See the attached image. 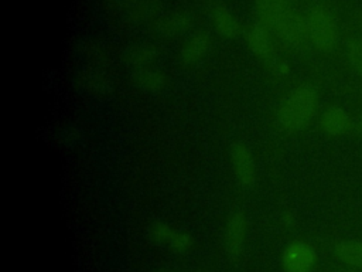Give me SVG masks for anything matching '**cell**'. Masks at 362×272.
<instances>
[{
	"label": "cell",
	"instance_id": "cell-1",
	"mask_svg": "<svg viewBox=\"0 0 362 272\" xmlns=\"http://www.w3.org/2000/svg\"><path fill=\"white\" fill-rule=\"evenodd\" d=\"M318 98L313 88L301 85L291 89L277 109V125L290 133L303 130L314 118Z\"/></svg>",
	"mask_w": 362,
	"mask_h": 272
},
{
	"label": "cell",
	"instance_id": "cell-2",
	"mask_svg": "<svg viewBox=\"0 0 362 272\" xmlns=\"http://www.w3.org/2000/svg\"><path fill=\"white\" fill-rule=\"evenodd\" d=\"M307 37L315 48L331 51L338 42V27L334 16L324 7H314L305 17Z\"/></svg>",
	"mask_w": 362,
	"mask_h": 272
},
{
	"label": "cell",
	"instance_id": "cell-3",
	"mask_svg": "<svg viewBox=\"0 0 362 272\" xmlns=\"http://www.w3.org/2000/svg\"><path fill=\"white\" fill-rule=\"evenodd\" d=\"M315 264L317 252L305 241H291L281 252V268L284 272H311Z\"/></svg>",
	"mask_w": 362,
	"mask_h": 272
},
{
	"label": "cell",
	"instance_id": "cell-4",
	"mask_svg": "<svg viewBox=\"0 0 362 272\" xmlns=\"http://www.w3.org/2000/svg\"><path fill=\"white\" fill-rule=\"evenodd\" d=\"M148 238L154 244L167 246L177 254H185L194 246V238L191 234L175 230L164 221H156L148 227Z\"/></svg>",
	"mask_w": 362,
	"mask_h": 272
},
{
	"label": "cell",
	"instance_id": "cell-5",
	"mask_svg": "<svg viewBox=\"0 0 362 272\" xmlns=\"http://www.w3.org/2000/svg\"><path fill=\"white\" fill-rule=\"evenodd\" d=\"M247 235V218L242 211L229 215L223 228V249L229 258H239L243 252Z\"/></svg>",
	"mask_w": 362,
	"mask_h": 272
},
{
	"label": "cell",
	"instance_id": "cell-6",
	"mask_svg": "<svg viewBox=\"0 0 362 272\" xmlns=\"http://www.w3.org/2000/svg\"><path fill=\"white\" fill-rule=\"evenodd\" d=\"M229 157H230L232 171L235 174V178L239 181V184L252 186L256 181L257 169H256L255 156L249 149V146L242 142H235L230 146Z\"/></svg>",
	"mask_w": 362,
	"mask_h": 272
},
{
	"label": "cell",
	"instance_id": "cell-7",
	"mask_svg": "<svg viewBox=\"0 0 362 272\" xmlns=\"http://www.w3.org/2000/svg\"><path fill=\"white\" fill-rule=\"evenodd\" d=\"M214 28L226 38H236L242 34V27L233 11L223 3H216L211 8Z\"/></svg>",
	"mask_w": 362,
	"mask_h": 272
},
{
	"label": "cell",
	"instance_id": "cell-8",
	"mask_svg": "<svg viewBox=\"0 0 362 272\" xmlns=\"http://www.w3.org/2000/svg\"><path fill=\"white\" fill-rule=\"evenodd\" d=\"M255 7L262 23L272 30H276L291 13L287 0H255Z\"/></svg>",
	"mask_w": 362,
	"mask_h": 272
},
{
	"label": "cell",
	"instance_id": "cell-9",
	"mask_svg": "<svg viewBox=\"0 0 362 272\" xmlns=\"http://www.w3.org/2000/svg\"><path fill=\"white\" fill-rule=\"evenodd\" d=\"M274 31L281 40H284L291 45H300L301 42L308 40L305 18L300 17L293 10Z\"/></svg>",
	"mask_w": 362,
	"mask_h": 272
},
{
	"label": "cell",
	"instance_id": "cell-10",
	"mask_svg": "<svg viewBox=\"0 0 362 272\" xmlns=\"http://www.w3.org/2000/svg\"><path fill=\"white\" fill-rule=\"evenodd\" d=\"M320 128L329 136H338L351 128V118L342 108L329 106L320 118Z\"/></svg>",
	"mask_w": 362,
	"mask_h": 272
},
{
	"label": "cell",
	"instance_id": "cell-11",
	"mask_svg": "<svg viewBox=\"0 0 362 272\" xmlns=\"http://www.w3.org/2000/svg\"><path fill=\"white\" fill-rule=\"evenodd\" d=\"M211 38L206 33H195L192 34L181 47L180 58L184 64H195L201 61L209 51Z\"/></svg>",
	"mask_w": 362,
	"mask_h": 272
},
{
	"label": "cell",
	"instance_id": "cell-12",
	"mask_svg": "<svg viewBox=\"0 0 362 272\" xmlns=\"http://www.w3.org/2000/svg\"><path fill=\"white\" fill-rule=\"evenodd\" d=\"M245 40L255 55L267 57L270 54V35L263 23L252 24L245 33Z\"/></svg>",
	"mask_w": 362,
	"mask_h": 272
},
{
	"label": "cell",
	"instance_id": "cell-13",
	"mask_svg": "<svg viewBox=\"0 0 362 272\" xmlns=\"http://www.w3.org/2000/svg\"><path fill=\"white\" fill-rule=\"evenodd\" d=\"M165 75L151 67L139 68L134 74V84L147 92H160L165 86Z\"/></svg>",
	"mask_w": 362,
	"mask_h": 272
},
{
	"label": "cell",
	"instance_id": "cell-14",
	"mask_svg": "<svg viewBox=\"0 0 362 272\" xmlns=\"http://www.w3.org/2000/svg\"><path fill=\"white\" fill-rule=\"evenodd\" d=\"M335 255L351 266L362 268V241H344L335 246Z\"/></svg>",
	"mask_w": 362,
	"mask_h": 272
},
{
	"label": "cell",
	"instance_id": "cell-15",
	"mask_svg": "<svg viewBox=\"0 0 362 272\" xmlns=\"http://www.w3.org/2000/svg\"><path fill=\"white\" fill-rule=\"evenodd\" d=\"M191 20L187 14L184 13H174L170 14L167 17H164L160 24H158V30L164 34V35H178L185 33L189 28Z\"/></svg>",
	"mask_w": 362,
	"mask_h": 272
},
{
	"label": "cell",
	"instance_id": "cell-16",
	"mask_svg": "<svg viewBox=\"0 0 362 272\" xmlns=\"http://www.w3.org/2000/svg\"><path fill=\"white\" fill-rule=\"evenodd\" d=\"M154 58H156V50L151 45H136L130 48L127 54V60L134 65H140V68L150 67Z\"/></svg>",
	"mask_w": 362,
	"mask_h": 272
},
{
	"label": "cell",
	"instance_id": "cell-17",
	"mask_svg": "<svg viewBox=\"0 0 362 272\" xmlns=\"http://www.w3.org/2000/svg\"><path fill=\"white\" fill-rule=\"evenodd\" d=\"M266 68L274 76H284L288 72V65L277 58H269L266 61Z\"/></svg>",
	"mask_w": 362,
	"mask_h": 272
},
{
	"label": "cell",
	"instance_id": "cell-18",
	"mask_svg": "<svg viewBox=\"0 0 362 272\" xmlns=\"http://www.w3.org/2000/svg\"><path fill=\"white\" fill-rule=\"evenodd\" d=\"M349 58L355 69L362 75V44H354L351 47Z\"/></svg>",
	"mask_w": 362,
	"mask_h": 272
},
{
	"label": "cell",
	"instance_id": "cell-19",
	"mask_svg": "<svg viewBox=\"0 0 362 272\" xmlns=\"http://www.w3.org/2000/svg\"><path fill=\"white\" fill-rule=\"evenodd\" d=\"M293 221H294V217H293L291 214H287V212L281 214V222H283L286 227H290V225L293 224Z\"/></svg>",
	"mask_w": 362,
	"mask_h": 272
},
{
	"label": "cell",
	"instance_id": "cell-20",
	"mask_svg": "<svg viewBox=\"0 0 362 272\" xmlns=\"http://www.w3.org/2000/svg\"><path fill=\"white\" fill-rule=\"evenodd\" d=\"M154 272H168V271H154Z\"/></svg>",
	"mask_w": 362,
	"mask_h": 272
},
{
	"label": "cell",
	"instance_id": "cell-21",
	"mask_svg": "<svg viewBox=\"0 0 362 272\" xmlns=\"http://www.w3.org/2000/svg\"><path fill=\"white\" fill-rule=\"evenodd\" d=\"M195 272H199V271H195Z\"/></svg>",
	"mask_w": 362,
	"mask_h": 272
}]
</instances>
